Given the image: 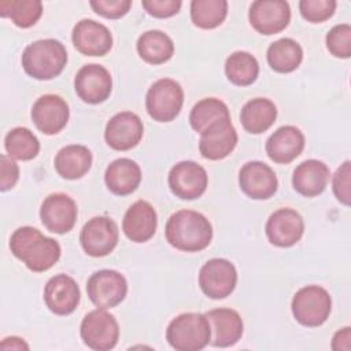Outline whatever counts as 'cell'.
I'll return each instance as SVG.
<instances>
[{"label": "cell", "mask_w": 351, "mask_h": 351, "mask_svg": "<svg viewBox=\"0 0 351 351\" xmlns=\"http://www.w3.org/2000/svg\"><path fill=\"white\" fill-rule=\"evenodd\" d=\"M67 63L64 45L55 38L37 40L22 53V67L34 80L48 81L58 77Z\"/></svg>", "instance_id": "3957f363"}, {"label": "cell", "mask_w": 351, "mask_h": 351, "mask_svg": "<svg viewBox=\"0 0 351 351\" xmlns=\"http://www.w3.org/2000/svg\"><path fill=\"white\" fill-rule=\"evenodd\" d=\"M240 189L254 200H266L271 197L278 188L274 170L259 160L247 162L239 171Z\"/></svg>", "instance_id": "e0dca14e"}, {"label": "cell", "mask_w": 351, "mask_h": 351, "mask_svg": "<svg viewBox=\"0 0 351 351\" xmlns=\"http://www.w3.org/2000/svg\"><path fill=\"white\" fill-rule=\"evenodd\" d=\"M81 292L75 280L67 274H56L44 288V302L56 315H69L80 304Z\"/></svg>", "instance_id": "ffe728a7"}, {"label": "cell", "mask_w": 351, "mask_h": 351, "mask_svg": "<svg viewBox=\"0 0 351 351\" xmlns=\"http://www.w3.org/2000/svg\"><path fill=\"white\" fill-rule=\"evenodd\" d=\"M118 225L110 217L90 218L81 229L80 241L84 251L95 258H101L114 251L118 244Z\"/></svg>", "instance_id": "30bf717a"}, {"label": "cell", "mask_w": 351, "mask_h": 351, "mask_svg": "<svg viewBox=\"0 0 351 351\" xmlns=\"http://www.w3.org/2000/svg\"><path fill=\"white\" fill-rule=\"evenodd\" d=\"M104 181L110 192L118 196H126L133 193L141 181L140 166L129 159L119 158L112 160L104 173Z\"/></svg>", "instance_id": "484cf974"}, {"label": "cell", "mask_w": 351, "mask_h": 351, "mask_svg": "<svg viewBox=\"0 0 351 351\" xmlns=\"http://www.w3.org/2000/svg\"><path fill=\"white\" fill-rule=\"evenodd\" d=\"M4 147L8 156L16 160H32L40 152V141L36 134L22 126L14 128L7 133Z\"/></svg>", "instance_id": "836d02e7"}, {"label": "cell", "mask_w": 351, "mask_h": 351, "mask_svg": "<svg viewBox=\"0 0 351 351\" xmlns=\"http://www.w3.org/2000/svg\"><path fill=\"white\" fill-rule=\"evenodd\" d=\"M226 118H230L228 106L217 97H206L192 107L189 123L195 132L202 134L208 128Z\"/></svg>", "instance_id": "4dcf8cb0"}, {"label": "cell", "mask_w": 351, "mask_h": 351, "mask_svg": "<svg viewBox=\"0 0 351 351\" xmlns=\"http://www.w3.org/2000/svg\"><path fill=\"white\" fill-rule=\"evenodd\" d=\"M89 4L97 15L107 19L122 18L132 7L130 0H90Z\"/></svg>", "instance_id": "f35d334b"}, {"label": "cell", "mask_w": 351, "mask_h": 351, "mask_svg": "<svg viewBox=\"0 0 351 351\" xmlns=\"http://www.w3.org/2000/svg\"><path fill=\"white\" fill-rule=\"evenodd\" d=\"M206 317L211 328V346L221 348L230 347L241 339L244 324L236 310L219 307L207 311Z\"/></svg>", "instance_id": "7402d4cb"}, {"label": "cell", "mask_w": 351, "mask_h": 351, "mask_svg": "<svg viewBox=\"0 0 351 351\" xmlns=\"http://www.w3.org/2000/svg\"><path fill=\"white\" fill-rule=\"evenodd\" d=\"M70 110L64 99L58 95H43L32 107V119L36 128L47 134H58L69 122Z\"/></svg>", "instance_id": "ac0fdd59"}, {"label": "cell", "mask_w": 351, "mask_h": 351, "mask_svg": "<svg viewBox=\"0 0 351 351\" xmlns=\"http://www.w3.org/2000/svg\"><path fill=\"white\" fill-rule=\"evenodd\" d=\"M326 48L335 56L340 59H348L351 56V26L341 23L333 26L326 34Z\"/></svg>", "instance_id": "d590c367"}, {"label": "cell", "mask_w": 351, "mask_h": 351, "mask_svg": "<svg viewBox=\"0 0 351 351\" xmlns=\"http://www.w3.org/2000/svg\"><path fill=\"white\" fill-rule=\"evenodd\" d=\"M225 74L233 85L248 86L258 78L259 63L250 52L236 51L226 58Z\"/></svg>", "instance_id": "1f68e13d"}, {"label": "cell", "mask_w": 351, "mask_h": 351, "mask_svg": "<svg viewBox=\"0 0 351 351\" xmlns=\"http://www.w3.org/2000/svg\"><path fill=\"white\" fill-rule=\"evenodd\" d=\"M93 156L88 147L80 144L66 145L55 156V170L62 178L78 180L84 177L92 166Z\"/></svg>", "instance_id": "4316f807"}, {"label": "cell", "mask_w": 351, "mask_h": 351, "mask_svg": "<svg viewBox=\"0 0 351 351\" xmlns=\"http://www.w3.org/2000/svg\"><path fill=\"white\" fill-rule=\"evenodd\" d=\"M141 5L154 18H170L178 14L182 3L181 0H144Z\"/></svg>", "instance_id": "ab89813d"}, {"label": "cell", "mask_w": 351, "mask_h": 351, "mask_svg": "<svg viewBox=\"0 0 351 351\" xmlns=\"http://www.w3.org/2000/svg\"><path fill=\"white\" fill-rule=\"evenodd\" d=\"M267 240L281 248L295 245L303 236L304 221L302 215L289 207L274 211L265 226Z\"/></svg>", "instance_id": "9a60e30c"}, {"label": "cell", "mask_w": 351, "mask_h": 351, "mask_svg": "<svg viewBox=\"0 0 351 351\" xmlns=\"http://www.w3.org/2000/svg\"><path fill=\"white\" fill-rule=\"evenodd\" d=\"M329 167L318 159H307L296 166L292 176L293 189L306 197L321 195L329 181Z\"/></svg>", "instance_id": "d4e9b609"}, {"label": "cell", "mask_w": 351, "mask_h": 351, "mask_svg": "<svg viewBox=\"0 0 351 351\" xmlns=\"http://www.w3.org/2000/svg\"><path fill=\"white\" fill-rule=\"evenodd\" d=\"M10 250L34 273L49 270L60 258V244L33 226L18 228L10 237Z\"/></svg>", "instance_id": "6da1fadb"}, {"label": "cell", "mask_w": 351, "mask_h": 351, "mask_svg": "<svg viewBox=\"0 0 351 351\" xmlns=\"http://www.w3.org/2000/svg\"><path fill=\"white\" fill-rule=\"evenodd\" d=\"M0 348H3V350H10V348L11 350H29V346L23 341V339L11 336V337H5L1 341Z\"/></svg>", "instance_id": "7bdbcfd3"}, {"label": "cell", "mask_w": 351, "mask_h": 351, "mask_svg": "<svg viewBox=\"0 0 351 351\" xmlns=\"http://www.w3.org/2000/svg\"><path fill=\"white\" fill-rule=\"evenodd\" d=\"M351 329L350 326L337 330L332 339V348L335 351H348L351 348Z\"/></svg>", "instance_id": "b9f144b4"}, {"label": "cell", "mask_w": 351, "mask_h": 351, "mask_svg": "<svg viewBox=\"0 0 351 351\" xmlns=\"http://www.w3.org/2000/svg\"><path fill=\"white\" fill-rule=\"evenodd\" d=\"M251 26L261 34L271 36L282 32L291 21V8L282 0H256L248 11Z\"/></svg>", "instance_id": "5bb4252c"}, {"label": "cell", "mask_w": 351, "mask_h": 351, "mask_svg": "<svg viewBox=\"0 0 351 351\" xmlns=\"http://www.w3.org/2000/svg\"><path fill=\"white\" fill-rule=\"evenodd\" d=\"M277 118L276 104L266 97H255L244 104L240 112V122L245 132L261 134L266 132Z\"/></svg>", "instance_id": "83f0119b"}, {"label": "cell", "mask_w": 351, "mask_h": 351, "mask_svg": "<svg viewBox=\"0 0 351 351\" xmlns=\"http://www.w3.org/2000/svg\"><path fill=\"white\" fill-rule=\"evenodd\" d=\"M43 14V3L40 0H1L0 15L10 18L14 25L27 29L37 23Z\"/></svg>", "instance_id": "d6a6232c"}, {"label": "cell", "mask_w": 351, "mask_h": 351, "mask_svg": "<svg viewBox=\"0 0 351 351\" xmlns=\"http://www.w3.org/2000/svg\"><path fill=\"white\" fill-rule=\"evenodd\" d=\"M228 15L226 0H192L191 19L200 29L218 27Z\"/></svg>", "instance_id": "e575fe53"}, {"label": "cell", "mask_w": 351, "mask_h": 351, "mask_svg": "<svg viewBox=\"0 0 351 351\" xmlns=\"http://www.w3.org/2000/svg\"><path fill=\"white\" fill-rule=\"evenodd\" d=\"M71 40L78 52L86 56H104L112 48V34L107 26L93 19H82L73 29Z\"/></svg>", "instance_id": "d6986e66"}, {"label": "cell", "mask_w": 351, "mask_h": 351, "mask_svg": "<svg viewBox=\"0 0 351 351\" xmlns=\"http://www.w3.org/2000/svg\"><path fill=\"white\" fill-rule=\"evenodd\" d=\"M165 234L169 244L176 250L197 252L211 243L213 226L202 213L180 210L167 219Z\"/></svg>", "instance_id": "7a4b0ae2"}, {"label": "cell", "mask_w": 351, "mask_h": 351, "mask_svg": "<svg viewBox=\"0 0 351 351\" xmlns=\"http://www.w3.org/2000/svg\"><path fill=\"white\" fill-rule=\"evenodd\" d=\"M169 186L173 195L182 200L200 197L208 185V176L203 166L193 160H181L169 171Z\"/></svg>", "instance_id": "8fae6325"}, {"label": "cell", "mask_w": 351, "mask_h": 351, "mask_svg": "<svg viewBox=\"0 0 351 351\" xmlns=\"http://www.w3.org/2000/svg\"><path fill=\"white\" fill-rule=\"evenodd\" d=\"M337 7L335 0H300L299 11L311 23H322L332 18Z\"/></svg>", "instance_id": "8d00e7d4"}, {"label": "cell", "mask_w": 351, "mask_h": 351, "mask_svg": "<svg viewBox=\"0 0 351 351\" xmlns=\"http://www.w3.org/2000/svg\"><path fill=\"white\" fill-rule=\"evenodd\" d=\"M140 58L149 64H162L171 59L174 53L173 40L160 30L143 33L136 44Z\"/></svg>", "instance_id": "f1b7e54d"}, {"label": "cell", "mask_w": 351, "mask_h": 351, "mask_svg": "<svg viewBox=\"0 0 351 351\" xmlns=\"http://www.w3.org/2000/svg\"><path fill=\"white\" fill-rule=\"evenodd\" d=\"M81 339L85 346L96 351H107L117 346L119 339V326L112 314L106 308L89 311L80 328Z\"/></svg>", "instance_id": "52a82bcc"}, {"label": "cell", "mask_w": 351, "mask_h": 351, "mask_svg": "<svg viewBox=\"0 0 351 351\" xmlns=\"http://www.w3.org/2000/svg\"><path fill=\"white\" fill-rule=\"evenodd\" d=\"M158 217L151 203L145 200L134 202L125 213L122 230L133 243H145L156 232Z\"/></svg>", "instance_id": "603a6c76"}, {"label": "cell", "mask_w": 351, "mask_h": 351, "mask_svg": "<svg viewBox=\"0 0 351 351\" xmlns=\"http://www.w3.org/2000/svg\"><path fill=\"white\" fill-rule=\"evenodd\" d=\"M291 308L293 318L300 325L315 328L329 318L332 298L329 292L319 285H306L293 295Z\"/></svg>", "instance_id": "5b68a950"}, {"label": "cell", "mask_w": 351, "mask_h": 351, "mask_svg": "<svg viewBox=\"0 0 351 351\" xmlns=\"http://www.w3.org/2000/svg\"><path fill=\"white\" fill-rule=\"evenodd\" d=\"M237 270L234 265L225 258H213L207 261L199 271V287L210 299H225L236 288Z\"/></svg>", "instance_id": "9c48e42d"}, {"label": "cell", "mask_w": 351, "mask_h": 351, "mask_svg": "<svg viewBox=\"0 0 351 351\" xmlns=\"http://www.w3.org/2000/svg\"><path fill=\"white\" fill-rule=\"evenodd\" d=\"M86 293L96 307L111 308L126 298L128 281L117 270L101 269L88 278Z\"/></svg>", "instance_id": "ba28073f"}, {"label": "cell", "mask_w": 351, "mask_h": 351, "mask_svg": "<svg viewBox=\"0 0 351 351\" xmlns=\"http://www.w3.org/2000/svg\"><path fill=\"white\" fill-rule=\"evenodd\" d=\"M269 66L277 73H291L303 60V49L293 38H280L271 43L266 52Z\"/></svg>", "instance_id": "f546056e"}, {"label": "cell", "mask_w": 351, "mask_h": 351, "mask_svg": "<svg viewBox=\"0 0 351 351\" xmlns=\"http://www.w3.org/2000/svg\"><path fill=\"white\" fill-rule=\"evenodd\" d=\"M237 132L230 118L222 119L200 134L199 151L208 160H221L236 148Z\"/></svg>", "instance_id": "44dd1931"}, {"label": "cell", "mask_w": 351, "mask_h": 351, "mask_svg": "<svg viewBox=\"0 0 351 351\" xmlns=\"http://www.w3.org/2000/svg\"><path fill=\"white\" fill-rule=\"evenodd\" d=\"M350 160H346L333 174L332 189L336 199L344 206L351 203V166Z\"/></svg>", "instance_id": "74e56055"}, {"label": "cell", "mask_w": 351, "mask_h": 351, "mask_svg": "<svg viewBox=\"0 0 351 351\" xmlns=\"http://www.w3.org/2000/svg\"><path fill=\"white\" fill-rule=\"evenodd\" d=\"M74 89L78 97L88 104L103 103L112 90L111 74L101 64H85L75 74Z\"/></svg>", "instance_id": "7c38bea8"}, {"label": "cell", "mask_w": 351, "mask_h": 351, "mask_svg": "<svg viewBox=\"0 0 351 351\" xmlns=\"http://www.w3.org/2000/svg\"><path fill=\"white\" fill-rule=\"evenodd\" d=\"M77 203L66 193L58 192L47 196L40 207V218L47 230L64 234L70 232L77 221Z\"/></svg>", "instance_id": "4fadbf2b"}, {"label": "cell", "mask_w": 351, "mask_h": 351, "mask_svg": "<svg viewBox=\"0 0 351 351\" xmlns=\"http://www.w3.org/2000/svg\"><path fill=\"white\" fill-rule=\"evenodd\" d=\"M266 154L280 165L291 163L304 148V136L296 126L285 125L278 128L266 141Z\"/></svg>", "instance_id": "cb8c5ba5"}, {"label": "cell", "mask_w": 351, "mask_h": 351, "mask_svg": "<svg viewBox=\"0 0 351 351\" xmlns=\"http://www.w3.org/2000/svg\"><path fill=\"white\" fill-rule=\"evenodd\" d=\"M19 180V167L15 160L7 155L0 156V189L3 192L15 186Z\"/></svg>", "instance_id": "60d3db41"}, {"label": "cell", "mask_w": 351, "mask_h": 351, "mask_svg": "<svg viewBox=\"0 0 351 351\" xmlns=\"http://www.w3.org/2000/svg\"><path fill=\"white\" fill-rule=\"evenodd\" d=\"M167 343L177 351H200L211 340V328L206 314L182 313L173 318L166 329Z\"/></svg>", "instance_id": "277c9868"}, {"label": "cell", "mask_w": 351, "mask_h": 351, "mask_svg": "<svg viewBox=\"0 0 351 351\" xmlns=\"http://www.w3.org/2000/svg\"><path fill=\"white\" fill-rule=\"evenodd\" d=\"M144 134V126L140 117L132 111L115 114L106 125L104 138L108 147L115 151H128L134 148Z\"/></svg>", "instance_id": "2e32d148"}, {"label": "cell", "mask_w": 351, "mask_h": 351, "mask_svg": "<svg viewBox=\"0 0 351 351\" xmlns=\"http://www.w3.org/2000/svg\"><path fill=\"white\" fill-rule=\"evenodd\" d=\"M184 104V90L171 78L155 81L145 96L148 115L156 122H171L176 119Z\"/></svg>", "instance_id": "8992f818"}]
</instances>
